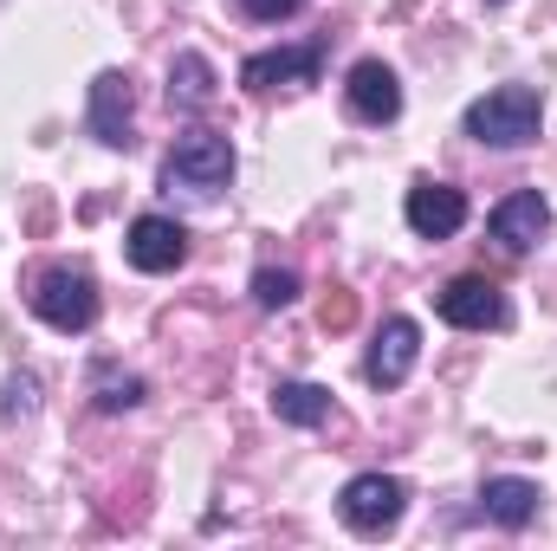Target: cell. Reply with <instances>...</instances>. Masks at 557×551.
<instances>
[{
    "label": "cell",
    "mask_w": 557,
    "mask_h": 551,
    "mask_svg": "<svg viewBox=\"0 0 557 551\" xmlns=\"http://www.w3.org/2000/svg\"><path fill=\"white\" fill-rule=\"evenodd\" d=\"M305 0H240V13L247 20H285V13H298Z\"/></svg>",
    "instance_id": "obj_19"
},
{
    "label": "cell",
    "mask_w": 557,
    "mask_h": 551,
    "mask_svg": "<svg viewBox=\"0 0 557 551\" xmlns=\"http://www.w3.org/2000/svg\"><path fill=\"white\" fill-rule=\"evenodd\" d=\"M434 311H441L454 331H499V325H506V292L480 273H460L434 292Z\"/></svg>",
    "instance_id": "obj_5"
},
{
    "label": "cell",
    "mask_w": 557,
    "mask_h": 551,
    "mask_svg": "<svg viewBox=\"0 0 557 551\" xmlns=\"http://www.w3.org/2000/svg\"><path fill=\"white\" fill-rule=\"evenodd\" d=\"M33 311L52 325V331H91L98 325V279L85 267H46L33 285Z\"/></svg>",
    "instance_id": "obj_4"
},
{
    "label": "cell",
    "mask_w": 557,
    "mask_h": 551,
    "mask_svg": "<svg viewBox=\"0 0 557 551\" xmlns=\"http://www.w3.org/2000/svg\"><path fill=\"white\" fill-rule=\"evenodd\" d=\"M91 396H98L104 415H124V409L143 403V377H117L111 364H98V370H91Z\"/></svg>",
    "instance_id": "obj_16"
},
{
    "label": "cell",
    "mask_w": 557,
    "mask_h": 551,
    "mask_svg": "<svg viewBox=\"0 0 557 551\" xmlns=\"http://www.w3.org/2000/svg\"><path fill=\"white\" fill-rule=\"evenodd\" d=\"M169 105H182V111H208L214 105V65L201 52H175V65H169Z\"/></svg>",
    "instance_id": "obj_15"
},
{
    "label": "cell",
    "mask_w": 557,
    "mask_h": 551,
    "mask_svg": "<svg viewBox=\"0 0 557 551\" xmlns=\"http://www.w3.org/2000/svg\"><path fill=\"white\" fill-rule=\"evenodd\" d=\"M273 415L285 421V428H318V421L331 415V390H324V383L285 377V383H273Z\"/></svg>",
    "instance_id": "obj_14"
},
{
    "label": "cell",
    "mask_w": 557,
    "mask_h": 551,
    "mask_svg": "<svg viewBox=\"0 0 557 551\" xmlns=\"http://www.w3.org/2000/svg\"><path fill=\"white\" fill-rule=\"evenodd\" d=\"M324 72V46L305 39V46H273V52H253L240 65V85L247 91H278V85H318Z\"/></svg>",
    "instance_id": "obj_7"
},
{
    "label": "cell",
    "mask_w": 557,
    "mask_h": 551,
    "mask_svg": "<svg viewBox=\"0 0 557 551\" xmlns=\"http://www.w3.org/2000/svg\"><path fill=\"white\" fill-rule=\"evenodd\" d=\"M33 409H39V377H7V383H0V421L33 415Z\"/></svg>",
    "instance_id": "obj_18"
},
{
    "label": "cell",
    "mask_w": 557,
    "mask_h": 551,
    "mask_svg": "<svg viewBox=\"0 0 557 551\" xmlns=\"http://www.w3.org/2000/svg\"><path fill=\"white\" fill-rule=\"evenodd\" d=\"M162 182L182 188V195H195V201H214V195L234 182V143L221 137V131H188V137H175L169 162H162Z\"/></svg>",
    "instance_id": "obj_2"
},
{
    "label": "cell",
    "mask_w": 557,
    "mask_h": 551,
    "mask_svg": "<svg viewBox=\"0 0 557 551\" xmlns=\"http://www.w3.org/2000/svg\"><path fill=\"white\" fill-rule=\"evenodd\" d=\"M337 513H344V526H350L357 539H383V532L403 526V513H409V487H403L396 474H357V480H344Z\"/></svg>",
    "instance_id": "obj_3"
},
{
    "label": "cell",
    "mask_w": 557,
    "mask_h": 551,
    "mask_svg": "<svg viewBox=\"0 0 557 551\" xmlns=\"http://www.w3.org/2000/svg\"><path fill=\"white\" fill-rule=\"evenodd\" d=\"M539 124H545L539 85H499V91H486V98L467 105L460 131L473 143H486V149H525V143L539 137Z\"/></svg>",
    "instance_id": "obj_1"
},
{
    "label": "cell",
    "mask_w": 557,
    "mask_h": 551,
    "mask_svg": "<svg viewBox=\"0 0 557 551\" xmlns=\"http://www.w3.org/2000/svg\"><path fill=\"white\" fill-rule=\"evenodd\" d=\"M539 506H545V493H539V480H519V474H499V480H486V487H480V513H486L493 526H506V532H525V526L539 519Z\"/></svg>",
    "instance_id": "obj_13"
},
{
    "label": "cell",
    "mask_w": 557,
    "mask_h": 551,
    "mask_svg": "<svg viewBox=\"0 0 557 551\" xmlns=\"http://www.w3.org/2000/svg\"><path fill=\"white\" fill-rule=\"evenodd\" d=\"M486 7H506V0H486Z\"/></svg>",
    "instance_id": "obj_20"
},
{
    "label": "cell",
    "mask_w": 557,
    "mask_h": 551,
    "mask_svg": "<svg viewBox=\"0 0 557 551\" xmlns=\"http://www.w3.org/2000/svg\"><path fill=\"white\" fill-rule=\"evenodd\" d=\"M403 215H409V228H416L421 241H454L467 228V195L454 182H428L421 175L416 188H409V201H403Z\"/></svg>",
    "instance_id": "obj_11"
},
{
    "label": "cell",
    "mask_w": 557,
    "mask_h": 551,
    "mask_svg": "<svg viewBox=\"0 0 557 551\" xmlns=\"http://www.w3.org/2000/svg\"><path fill=\"white\" fill-rule=\"evenodd\" d=\"M416 357H421V325L416 318H389V325L376 331L370 357H363V377H370L376 390H403V383L416 377Z\"/></svg>",
    "instance_id": "obj_9"
},
{
    "label": "cell",
    "mask_w": 557,
    "mask_h": 551,
    "mask_svg": "<svg viewBox=\"0 0 557 551\" xmlns=\"http://www.w3.org/2000/svg\"><path fill=\"white\" fill-rule=\"evenodd\" d=\"M124 254L137 273H175L188 260V228L169 221V215H137L131 234H124Z\"/></svg>",
    "instance_id": "obj_8"
},
{
    "label": "cell",
    "mask_w": 557,
    "mask_h": 551,
    "mask_svg": "<svg viewBox=\"0 0 557 551\" xmlns=\"http://www.w3.org/2000/svg\"><path fill=\"white\" fill-rule=\"evenodd\" d=\"M493 241L506 247V254H532L545 234H552V201L539 195V188H512L499 208H493Z\"/></svg>",
    "instance_id": "obj_10"
},
{
    "label": "cell",
    "mask_w": 557,
    "mask_h": 551,
    "mask_svg": "<svg viewBox=\"0 0 557 551\" xmlns=\"http://www.w3.org/2000/svg\"><path fill=\"white\" fill-rule=\"evenodd\" d=\"M292 298H298V273L292 267H260L253 273V305L260 311H285Z\"/></svg>",
    "instance_id": "obj_17"
},
{
    "label": "cell",
    "mask_w": 557,
    "mask_h": 551,
    "mask_svg": "<svg viewBox=\"0 0 557 551\" xmlns=\"http://www.w3.org/2000/svg\"><path fill=\"white\" fill-rule=\"evenodd\" d=\"M344 98H350V111L363 124H396L403 118V85H396V72L383 59H357L350 78H344Z\"/></svg>",
    "instance_id": "obj_12"
},
{
    "label": "cell",
    "mask_w": 557,
    "mask_h": 551,
    "mask_svg": "<svg viewBox=\"0 0 557 551\" xmlns=\"http://www.w3.org/2000/svg\"><path fill=\"white\" fill-rule=\"evenodd\" d=\"M131 124H137V91L124 72H98L91 78V105H85V131L104 149H131Z\"/></svg>",
    "instance_id": "obj_6"
}]
</instances>
